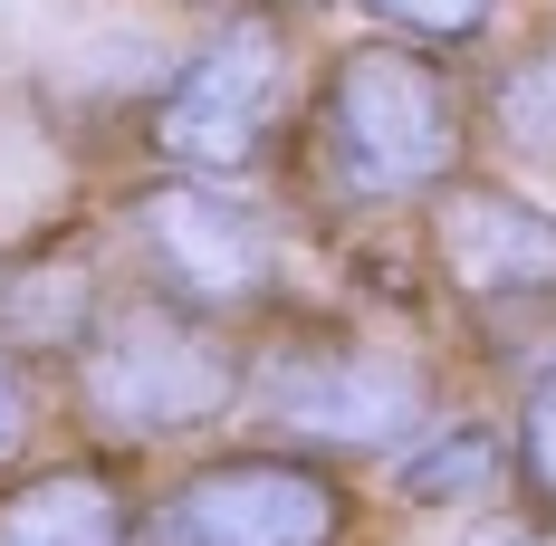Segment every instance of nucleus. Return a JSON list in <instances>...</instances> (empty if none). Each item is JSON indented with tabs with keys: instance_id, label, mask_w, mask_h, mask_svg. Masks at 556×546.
<instances>
[{
	"instance_id": "obj_1",
	"label": "nucleus",
	"mask_w": 556,
	"mask_h": 546,
	"mask_svg": "<svg viewBox=\"0 0 556 546\" xmlns=\"http://www.w3.org/2000/svg\"><path fill=\"white\" fill-rule=\"evenodd\" d=\"M480 144V106L460 67L413 39H355L317 77V164L345 202L393 212V202H442Z\"/></svg>"
},
{
	"instance_id": "obj_2",
	"label": "nucleus",
	"mask_w": 556,
	"mask_h": 546,
	"mask_svg": "<svg viewBox=\"0 0 556 546\" xmlns=\"http://www.w3.org/2000/svg\"><path fill=\"white\" fill-rule=\"evenodd\" d=\"M67 393H77V422L97 441H192V432H222L230 412L250 403V345L240 327H212L173 297H115L106 327L77 345L67 365Z\"/></svg>"
},
{
	"instance_id": "obj_3",
	"label": "nucleus",
	"mask_w": 556,
	"mask_h": 546,
	"mask_svg": "<svg viewBox=\"0 0 556 546\" xmlns=\"http://www.w3.org/2000/svg\"><path fill=\"white\" fill-rule=\"evenodd\" d=\"M250 403L260 422L288 432V450L336 460V450H403L432 432L442 383L413 345L393 335H355V327H298L269 355H250Z\"/></svg>"
},
{
	"instance_id": "obj_4",
	"label": "nucleus",
	"mask_w": 556,
	"mask_h": 546,
	"mask_svg": "<svg viewBox=\"0 0 556 546\" xmlns=\"http://www.w3.org/2000/svg\"><path fill=\"white\" fill-rule=\"evenodd\" d=\"M298 87V29L288 10H230L202 49L173 67L144 106V144L192 182H240L269 164L278 115Z\"/></svg>"
},
{
	"instance_id": "obj_5",
	"label": "nucleus",
	"mask_w": 556,
	"mask_h": 546,
	"mask_svg": "<svg viewBox=\"0 0 556 546\" xmlns=\"http://www.w3.org/2000/svg\"><path fill=\"white\" fill-rule=\"evenodd\" d=\"M125 240L144 259V288L173 297V307H192V317H212V327L269 317L278 288H288L278 220L240 182H192V173L135 182L125 192Z\"/></svg>"
},
{
	"instance_id": "obj_6",
	"label": "nucleus",
	"mask_w": 556,
	"mask_h": 546,
	"mask_svg": "<svg viewBox=\"0 0 556 546\" xmlns=\"http://www.w3.org/2000/svg\"><path fill=\"white\" fill-rule=\"evenodd\" d=\"M154 528L173 546H345L355 490L307 450H212L164 490Z\"/></svg>"
},
{
	"instance_id": "obj_7",
	"label": "nucleus",
	"mask_w": 556,
	"mask_h": 546,
	"mask_svg": "<svg viewBox=\"0 0 556 546\" xmlns=\"http://www.w3.org/2000/svg\"><path fill=\"white\" fill-rule=\"evenodd\" d=\"M432 269L460 307H490V317L556 307V202H528L500 182H451L432 202Z\"/></svg>"
},
{
	"instance_id": "obj_8",
	"label": "nucleus",
	"mask_w": 556,
	"mask_h": 546,
	"mask_svg": "<svg viewBox=\"0 0 556 546\" xmlns=\"http://www.w3.org/2000/svg\"><path fill=\"white\" fill-rule=\"evenodd\" d=\"M115 278L97 240L77 230H39L20 250H0V355L10 365H77V345L106 327Z\"/></svg>"
},
{
	"instance_id": "obj_9",
	"label": "nucleus",
	"mask_w": 556,
	"mask_h": 546,
	"mask_svg": "<svg viewBox=\"0 0 556 546\" xmlns=\"http://www.w3.org/2000/svg\"><path fill=\"white\" fill-rule=\"evenodd\" d=\"M135 508L106 460H49L0 490V546H125Z\"/></svg>"
},
{
	"instance_id": "obj_10",
	"label": "nucleus",
	"mask_w": 556,
	"mask_h": 546,
	"mask_svg": "<svg viewBox=\"0 0 556 546\" xmlns=\"http://www.w3.org/2000/svg\"><path fill=\"white\" fill-rule=\"evenodd\" d=\"M470 106H480V135H490L518 173H556V20L528 29V39L490 67V87H480Z\"/></svg>"
},
{
	"instance_id": "obj_11",
	"label": "nucleus",
	"mask_w": 556,
	"mask_h": 546,
	"mask_svg": "<svg viewBox=\"0 0 556 546\" xmlns=\"http://www.w3.org/2000/svg\"><path fill=\"white\" fill-rule=\"evenodd\" d=\"M393 490L413 508H490L508 490V432L460 412V422H432L422 441L393 450Z\"/></svg>"
},
{
	"instance_id": "obj_12",
	"label": "nucleus",
	"mask_w": 556,
	"mask_h": 546,
	"mask_svg": "<svg viewBox=\"0 0 556 546\" xmlns=\"http://www.w3.org/2000/svg\"><path fill=\"white\" fill-rule=\"evenodd\" d=\"M508 480L528 490V508H547V518H556V365H538L528 393H518V422H508Z\"/></svg>"
},
{
	"instance_id": "obj_13",
	"label": "nucleus",
	"mask_w": 556,
	"mask_h": 546,
	"mask_svg": "<svg viewBox=\"0 0 556 546\" xmlns=\"http://www.w3.org/2000/svg\"><path fill=\"white\" fill-rule=\"evenodd\" d=\"M375 20H384V39H413V49H470L490 20H500V0H365Z\"/></svg>"
},
{
	"instance_id": "obj_14",
	"label": "nucleus",
	"mask_w": 556,
	"mask_h": 546,
	"mask_svg": "<svg viewBox=\"0 0 556 546\" xmlns=\"http://www.w3.org/2000/svg\"><path fill=\"white\" fill-rule=\"evenodd\" d=\"M451 546H556V518L547 508H480Z\"/></svg>"
},
{
	"instance_id": "obj_15",
	"label": "nucleus",
	"mask_w": 556,
	"mask_h": 546,
	"mask_svg": "<svg viewBox=\"0 0 556 546\" xmlns=\"http://www.w3.org/2000/svg\"><path fill=\"white\" fill-rule=\"evenodd\" d=\"M29 422H39V383H29V365H10V355H0V460L29 441Z\"/></svg>"
},
{
	"instance_id": "obj_16",
	"label": "nucleus",
	"mask_w": 556,
	"mask_h": 546,
	"mask_svg": "<svg viewBox=\"0 0 556 546\" xmlns=\"http://www.w3.org/2000/svg\"><path fill=\"white\" fill-rule=\"evenodd\" d=\"M125 546H173V537H164V528H135V537H125Z\"/></svg>"
},
{
	"instance_id": "obj_17",
	"label": "nucleus",
	"mask_w": 556,
	"mask_h": 546,
	"mask_svg": "<svg viewBox=\"0 0 556 546\" xmlns=\"http://www.w3.org/2000/svg\"><path fill=\"white\" fill-rule=\"evenodd\" d=\"M307 10H317V0H307Z\"/></svg>"
}]
</instances>
